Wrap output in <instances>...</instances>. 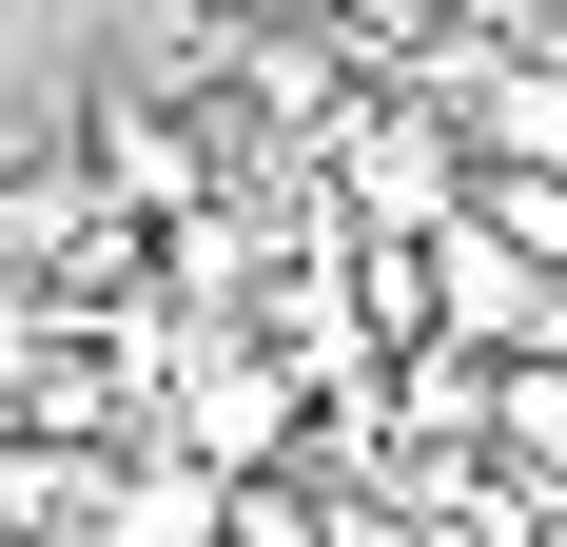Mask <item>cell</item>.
Here are the masks:
<instances>
[{"instance_id":"1","label":"cell","mask_w":567,"mask_h":547,"mask_svg":"<svg viewBox=\"0 0 567 547\" xmlns=\"http://www.w3.org/2000/svg\"><path fill=\"white\" fill-rule=\"evenodd\" d=\"M470 176H489V157H470L431 99H333V216L352 235H451Z\"/></svg>"},{"instance_id":"5","label":"cell","mask_w":567,"mask_h":547,"mask_svg":"<svg viewBox=\"0 0 567 547\" xmlns=\"http://www.w3.org/2000/svg\"><path fill=\"white\" fill-rule=\"evenodd\" d=\"M216 547H333V508L293 489V469H235V528H216Z\"/></svg>"},{"instance_id":"6","label":"cell","mask_w":567,"mask_h":547,"mask_svg":"<svg viewBox=\"0 0 567 547\" xmlns=\"http://www.w3.org/2000/svg\"><path fill=\"white\" fill-rule=\"evenodd\" d=\"M489 431H509V469H567V372H548V352L489 391Z\"/></svg>"},{"instance_id":"4","label":"cell","mask_w":567,"mask_h":547,"mask_svg":"<svg viewBox=\"0 0 567 547\" xmlns=\"http://www.w3.org/2000/svg\"><path fill=\"white\" fill-rule=\"evenodd\" d=\"M59 332H79V313H59L40 274H0V431L40 411V372H59Z\"/></svg>"},{"instance_id":"3","label":"cell","mask_w":567,"mask_h":547,"mask_svg":"<svg viewBox=\"0 0 567 547\" xmlns=\"http://www.w3.org/2000/svg\"><path fill=\"white\" fill-rule=\"evenodd\" d=\"M470 157L567 176V59H489V79H470Z\"/></svg>"},{"instance_id":"2","label":"cell","mask_w":567,"mask_h":547,"mask_svg":"<svg viewBox=\"0 0 567 547\" xmlns=\"http://www.w3.org/2000/svg\"><path fill=\"white\" fill-rule=\"evenodd\" d=\"M79 157H99V196H117V216H196V176H216V157H196V117H176V99H137V79L79 117Z\"/></svg>"}]
</instances>
